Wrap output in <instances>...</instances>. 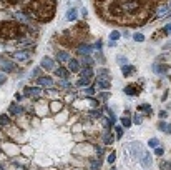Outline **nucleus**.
Returning <instances> with one entry per match:
<instances>
[{
	"label": "nucleus",
	"mask_w": 171,
	"mask_h": 170,
	"mask_svg": "<svg viewBox=\"0 0 171 170\" xmlns=\"http://www.w3.org/2000/svg\"><path fill=\"white\" fill-rule=\"evenodd\" d=\"M133 40H135V42H143V40H145V35H143V34H135Z\"/></svg>",
	"instance_id": "25"
},
{
	"label": "nucleus",
	"mask_w": 171,
	"mask_h": 170,
	"mask_svg": "<svg viewBox=\"0 0 171 170\" xmlns=\"http://www.w3.org/2000/svg\"><path fill=\"white\" fill-rule=\"evenodd\" d=\"M70 55H68L67 52H57V60L58 62H68Z\"/></svg>",
	"instance_id": "15"
},
{
	"label": "nucleus",
	"mask_w": 171,
	"mask_h": 170,
	"mask_svg": "<svg viewBox=\"0 0 171 170\" xmlns=\"http://www.w3.org/2000/svg\"><path fill=\"white\" fill-rule=\"evenodd\" d=\"M68 68H70L71 72H78L80 70V62L75 59H68Z\"/></svg>",
	"instance_id": "11"
},
{
	"label": "nucleus",
	"mask_w": 171,
	"mask_h": 170,
	"mask_svg": "<svg viewBox=\"0 0 171 170\" xmlns=\"http://www.w3.org/2000/svg\"><path fill=\"white\" fill-rule=\"evenodd\" d=\"M130 150H131V155H133L135 158H141L140 155H143V149H141V145L138 144V142H133L131 147H130Z\"/></svg>",
	"instance_id": "3"
},
{
	"label": "nucleus",
	"mask_w": 171,
	"mask_h": 170,
	"mask_svg": "<svg viewBox=\"0 0 171 170\" xmlns=\"http://www.w3.org/2000/svg\"><path fill=\"white\" fill-rule=\"evenodd\" d=\"M115 158H116V153L111 152V153L108 155V158H106V160H108V163H113V162H115Z\"/></svg>",
	"instance_id": "32"
},
{
	"label": "nucleus",
	"mask_w": 171,
	"mask_h": 170,
	"mask_svg": "<svg viewBox=\"0 0 171 170\" xmlns=\"http://www.w3.org/2000/svg\"><path fill=\"white\" fill-rule=\"evenodd\" d=\"M100 165H101V162H96V160H95V162H92V167H93V169H98Z\"/></svg>",
	"instance_id": "40"
},
{
	"label": "nucleus",
	"mask_w": 171,
	"mask_h": 170,
	"mask_svg": "<svg viewBox=\"0 0 171 170\" xmlns=\"http://www.w3.org/2000/svg\"><path fill=\"white\" fill-rule=\"evenodd\" d=\"M154 153H156V155H163V149H161V147H156Z\"/></svg>",
	"instance_id": "41"
},
{
	"label": "nucleus",
	"mask_w": 171,
	"mask_h": 170,
	"mask_svg": "<svg viewBox=\"0 0 171 170\" xmlns=\"http://www.w3.org/2000/svg\"><path fill=\"white\" fill-rule=\"evenodd\" d=\"M62 108V103L60 102H52V112H57Z\"/></svg>",
	"instance_id": "26"
},
{
	"label": "nucleus",
	"mask_w": 171,
	"mask_h": 170,
	"mask_svg": "<svg viewBox=\"0 0 171 170\" xmlns=\"http://www.w3.org/2000/svg\"><path fill=\"white\" fill-rule=\"evenodd\" d=\"M55 73H57V77H60V78H67L70 77V73H68V70H65V68H55Z\"/></svg>",
	"instance_id": "13"
},
{
	"label": "nucleus",
	"mask_w": 171,
	"mask_h": 170,
	"mask_svg": "<svg viewBox=\"0 0 171 170\" xmlns=\"http://www.w3.org/2000/svg\"><path fill=\"white\" fill-rule=\"evenodd\" d=\"M88 103H92L93 107H96V105H98V102H96V100H93V98H88Z\"/></svg>",
	"instance_id": "42"
},
{
	"label": "nucleus",
	"mask_w": 171,
	"mask_h": 170,
	"mask_svg": "<svg viewBox=\"0 0 171 170\" xmlns=\"http://www.w3.org/2000/svg\"><path fill=\"white\" fill-rule=\"evenodd\" d=\"M12 57H13L15 60H20V62H23V60H28V59H30V52H25V50L13 52Z\"/></svg>",
	"instance_id": "6"
},
{
	"label": "nucleus",
	"mask_w": 171,
	"mask_h": 170,
	"mask_svg": "<svg viewBox=\"0 0 171 170\" xmlns=\"http://www.w3.org/2000/svg\"><path fill=\"white\" fill-rule=\"evenodd\" d=\"M7 123H9V117L5 114H2L0 115V125H7Z\"/></svg>",
	"instance_id": "27"
},
{
	"label": "nucleus",
	"mask_w": 171,
	"mask_h": 170,
	"mask_svg": "<svg viewBox=\"0 0 171 170\" xmlns=\"http://www.w3.org/2000/svg\"><path fill=\"white\" fill-rule=\"evenodd\" d=\"M141 122H143V115H141V114H136V115H135V119H133V123L140 125Z\"/></svg>",
	"instance_id": "23"
},
{
	"label": "nucleus",
	"mask_w": 171,
	"mask_h": 170,
	"mask_svg": "<svg viewBox=\"0 0 171 170\" xmlns=\"http://www.w3.org/2000/svg\"><path fill=\"white\" fill-rule=\"evenodd\" d=\"M164 32H166V34H171V23H168V25L164 27Z\"/></svg>",
	"instance_id": "43"
},
{
	"label": "nucleus",
	"mask_w": 171,
	"mask_h": 170,
	"mask_svg": "<svg viewBox=\"0 0 171 170\" xmlns=\"http://www.w3.org/2000/svg\"><path fill=\"white\" fill-rule=\"evenodd\" d=\"M158 144H159L158 138H150V142H148V145H150V147H158Z\"/></svg>",
	"instance_id": "31"
},
{
	"label": "nucleus",
	"mask_w": 171,
	"mask_h": 170,
	"mask_svg": "<svg viewBox=\"0 0 171 170\" xmlns=\"http://www.w3.org/2000/svg\"><path fill=\"white\" fill-rule=\"evenodd\" d=\"M140 110H143V112H146V114H151V107L148 105V103H143L141 107H140Z\"/></svg>",
	"instance_id": "28"
},
{
	"label": "nucleus",
	"mask_w": 171,
	"mask_h": 170,
	"mask_svg": "<svg viewBox=\"0 0 171 170\" xmlns=\"http://www.w3.org/2000/svg\"><path fill=\"white\" fill-rule=\"evenodd\" d=\"M20 112H22V108L17 105V103H12V105H10V114L12 115H18Z\"/></svg>",
	"instance_id": "21"
},
{
	"label": "nucleus",
	"mask_w": 171,
	"mask_h": 170,
	"mask_svg": "<svg viewBox=\"0 0 171 170\" xmlns=\"http://www.w3.org/2000/svg\"><path fill=\"white\" fill-rule=\"evenodd\" d=\"M170 12V5H166V7H161V9L158 10V15H164V13Z\"/></svg>",
	"instance_id": "29"
},
{
	"label": "nucleus",
	"mask_w": 171,
	"mask_h": 170,
	"mask_svg": "<svg viewBox=\"0 0 171 170\" xmlns=\"http://www.w3.org/2000/svg\"><path fill=\"white\" fill-rule=\"evenodd\" d=\"M93 50V45H80L78 47V53H81V55H90Z\"/></svg>",
	"instance_id": "12"
},
{
	"label": "nucleus",
	"mask_w": 171,
	"mask_h": 170,
	"mask_svg": "<svg viewBox=\"0 0 171 170\" xmlns=\"http://www.w3.org/2000/svg\"><path fill=\"white\" fill-rule=\"evenodd\" d=\"M92 77H93L92 67H87L83 72H81V78L78 80V85H88V84H90V80H92Z\"/></svg>",
	"instance_id": "2"
},
{
	"label": "nucleus",
	"mask_w": 171,
	"mask_h": 170,
	"mask_svg": "<svg viewBox=\"0 0 171 170\" xmlns=\"http://www.w3.org/2000/svg\"><path fill=\"white\" fill-rule=\"evenodd\" d=\"M116 62H118V65H121V67L128 64V60H126V57H123V55H118V57H116Z\"/></svg>",
	"instance_id": "22"
},
{
	"label": "nucleus",
	"mask_w": 171,
	"mask_h": 170,
	"mask_svg": "<svg viewBox=\"0 0 171 170\" xmlns=\"http://www.w3.org/2000/svg\"><path fill=\"white\" fill-rule=\"evenodd\" d=\"M38 73H40V68H35V70H33V73H32V75H38Z\"/></svg>",
	"instance_id": "46"
},
{
	"label": "nucleus",
	"mask_w": 171,
	"mask_h": 170,
	"mask_svg": "<svg viewBox=\"0 0 171 170\" xmlns=\"http://www.w3.org/2000/svg\"><path fill=\"white\" fill-rule=\"evenodd\" d=\"M159 117H161V119H164V117H168V115H166V112L163 110V112H159Z\"/></svg>",
	"instance_id": "45"
},
{
	"label": "nucleus",
	"mask_w": 171,
	"mask_h": 170,
	"mask_svg": "<svg viewBox=\"0 0 171 170\" xmlns=\"http://www.w3.org/2000/svg\"><path fill=\"white\" fill-rule=\"evenodd\" d=\"M40 65H42V68H45V70H55V62L50 57H43Z\"/></svg>",
	"instance_id": "5"
},
{
	"label": "nucleus",
	"mask_w": 171,
	"mask_h": 170,
	"mask_svg": "<svg viewBox=\"0 0 171 170\" xmlns=\"http://www.w3.org/2000/svg\"><path fill=\"white\" fill-rule=\"evenodd\" d=\"M98 87H100V89H103V90L110 89V80H108V75H103V77H100V78H98Z\"/></svg>",
	"instance_id": "8"
},
{
	"label": "nucleus",
	"mask_w": 171,
	"mask_h": 170,
	"mask_svg": "<svg viewBox=\"0 0 171 170\" xmlns=\"http://www.w3.org/2000/svg\"><path fill=\"white\" fill-rule=\"evenodd\" d=\"M133 70H135V68L131 67V65H128V64H126V65H123V67H121V72H123V75H125V77L131 75V73H133Z\"/></svg>",
	"instance_id": "17"
},
{
	"label": "nucleus",
	"mask_w": 171,
	"mask_h": 170,
	"mask_svg": "<svg viewBox=\"0 0 171 170\" xmlns=\"http://www.w3.org/2000/svg\"><path fill=\"white\" fill-rule=\"evenodd\" d=\"M110 38H111L113 42H116L118 38H120V32H116V30H113L111 34H110Z\"/></svg>",
	"instance_id": "24"
},
{
	"label": "nucleus",
	"mask_w": 171,
	"mask_h": 170,
	"mask_svg": "<svg viewBox=\"0 0 171 170\" xmlns=\"http://www.w3.org/2000/svg\"><path fill=\"white\" fill-rule=\"evenodd\" d=\"M125 94L126 95H138L140 94V87L138 85H128V87H125Z\"/></svg>",
	"instance_id": "10"
},
{
	"label": "nucleus",
	"mask_w": 171,
	"mask_h": 170,
	"mask_svg": "<svg viewBox=\"0 0 171 170\" xmlns=\"http://www.w3.org/2000/svg\"><path fill=\"white\" fill-rule=\"evenodd\" d=\"M121 123H123V127H130V125H131V120H130L128 117H123V119H121Z\"/></svg>",
	"instance_id": "30"
},
{
	"label": "nucleus",
	"mask_w": 171,
	"mask_h": 170,
	"mask_svg": "<svg viewBox=\"0 0 171 170\" xmlns=\"http://www.w3.org/2000/svg\"><path fill=\"white\" fill-rule=\"evenodd\" d=\"M141 163H143V167H150V165H151V155H150V153L143 152V157H141Z\"/></svg>",
	"instance_id": "14"
},
{
	"label": "nucleus",
	"mask_w": 171,
	"mask_h": 170,
	"mask_svg": "<svg viewBox=\"0 0 171 170\" xmlns=\"http://www.w3.org/2000/svg\"><path fill=\"white\" fill-rule=\"evenodd\" d=\"M153 72H156V73H166V65L153 64Z\"/></svg>",
	"instance_id": "18"
},
{
	"label": "nucleus",
	"mask_w": 171,
	"mask_h": 170,
	"mask_svg": "<svg viewBox=\"0 0 171 170\" xmlns=\"http://www.w3.org/2000/svg\"><path fill=\"white\" fill-rule=\"evenodd\" d=\"M67 18H68L70 22L76 20V18H78V12H76V9H71V10H68V13H67Z\"/></svg>",
	"instance_id": "16"
},
{
	"label": "nucleus",
	"mask_w": 171,
	"mask_h": 170,
	"mask_svg": "<svg viewBox=\"0 0 171 170\" xmlns=\"http://www.w3.org/2000/svg\"><path fill=\"white\" fill-rule=\"evenodd\" d=\"M27 95H30V97H40V94H42V90H40V87H27Z\"/></svg>",
	"instance_id": "7"
},
{
	"label": "nucleus",
	"mask_w": 171,
	"mask_h": 170,
	"mask_svg": "<svg viewBox=\"0 0 171 170\" xmlns=\"http://www.w3.org/2000/svg\"><path fill=\"white\" fill-rule=\"evenodd\" d=\"M164 127H166V123H164V122H159L158 123V128H159V130H163V132H164Z\"/></svg>",
	"instance_id": "39"
},
{
	"label": "nucleus",
	"mask_w": 171,
	"mask_h": 170,
	"mask_svg": "<svg viewBox=\"0 0 171 170\" xmlns=\"http://www.w3.org/2000/svg\"><path fill=\"white\" fill-rule=\"evenodd\" d=\"M164 132L171 135V123H166V127H164Z\"/></svg>",
	"instance_id": "38"
},
{
	"label": "nucleus",
	"mask_w": 171,
	"mask_h": 170,
	"mask_svg": "<svg viewBox=\"0 0 171 170\" xmlns=\"http://www.w3.org/2000/svg\"><path fill=\"white\" fill-rule=\"evenodd\" d=\"M53 10H55L53 0H33L28 7V12L32 13L35 18H40V20L50 18L52 15H53Z\"/></svg>",
	"instance_id": "1"
},
{
	"label": "nucleus",
	"mask_w": 171,
	"mask_h": 170,
	"mask_svg": "<svg viewBox=\"0 0 171 170\" xmlns=\"http://www.w3.org/2000/svg\"><path fill=\"white\" fill-rule=\"evenodd\" d=\"M170 48H171V42L164 43V47H163V50H170Z\"/></svg>",
	"instance_id": "44"
},
{
	"label": "nucleus",
	"mask_w": 171,
	"mask_h": 170,
	"mask_svg": "<svg viewBox=\"0 0 171 170\" xmlns=\"http://www.w3.org/2000/svg\"><path fill=\"white\" fill-rule=\"evenodd\" d=\"M0 68H2L4 72H13V70H15V65H13L10 60L0 59Z\"/></svg>",
	"instance_id": "4"
},
{
	"label": "nucleus",
	"mask_w": 171,
	"mask_h": 170,
	"mask_svg": "<svg viewBox=\"0 0 171 170\" xmlns=\"http://www.w3.org/2000/svg\"><path fill=\"white\" fill-rule=\"evenodd\" d=\"M170 9H171V2H170Z\"/></svg>",
	"instance_id": "47"
},
{
	"label": "nucleus",
	"mask_w": 171,
	"mask_h": 170,
	"mask_svg": "<svg viewBox=\"0 0 171 170\" xmlns=\"http://www.w3.org/2000/svg\"><path fill=\"white\" fill-rule=\"evenodd\" d=\"M101 138H103V142H105V145H110V144H113V137L110 135V132L106 130V132L101 135Z\"/></svg>",
	"instance_id": "19"
},
{
	"label": "nucleus",
	"mask_w": 171,
	"mask_h": 170,
	"mask_svg": "<svg viewBox=\"0 0 171 170\" xmlns=\"http://www.w3.org/2000/svg\"><path fill=\"white\" fill-rule=\"evenodd\" d=\"M5 80H7V77H5V73H2V72H0V85L4 84Z\"/></svg>",
	"instance_id": "37"
},
{
	"label": "nucleus",
	"mask_w": 171,
	"mask_h": 170,
	"mask_svg": "<svg viewBox=\"0 0 171 170\" xmlns=\"http://www.w3.org/2000/svg\"><path fill=\"white\" fill-rule=\"evenodd\" d=\"M161 169H171L170 162H161Z\"/></svg>",
	"instance_id": "36"
},
{
	"label": "nucleus",
	"mask_w": 171,
	"mask_h": 170,
	"mask_svg": "<svg viewBox=\"0 0 171 170\" xmlns=\"http://www.w3.org/2000/svg\"><path fill=\"white\" fill-rule=\"evenodd\" d=\"M60 87H62V89H68V87H70V84L67 82V78H62V82H60Z\"/></svg>",
	"instance_id": "33"
},
{
	"label": "nucleus",
	"mask_w": 171,
	"mask_h": 170,
	"mask_svg": "<svg viewBox=\"0 0 171 170\" xmlns=\"http://www.w3.org/2000/svg\"><path fill=\"white\" fill-rule=\"evenodd\" d=\"M85 94H87V95H93V94H95V89H93V87H88V89L85 90Z\"/></svg>",
	"instance_id": "35"
},
{
	"label": "nucleus",
	"mask_w": 171,
	"mask_h": 170,
	"mask_svg": "<svg viewBox=\"0 0 171 170\" xmlns=\"http://www.w3.org/2000/svg\"><path fill=\"white\" fill-rule=\"evenodd\" d=\"M115 130H116V137L120 138V137L123 135V127H120V125H118V127H115Z\"/></svg>",
	"instance_id": "34"
},
{
	"label": "nucleus",
	"mask_w": 171,
	"mask_h": 170,
	"mask_svg": "<svg viewBox=\"0 0 171 170\" xmlns=\"http://www.w3.org/2000/svg\"><path fill=\"white\" fill-rule=\"evenodd\" d=\"M81 64H83L85 67H92V64H93L92 57H90V55H83V59H81Z\"/></svg>",
	"instance_id": "20"
},
{
	"label": "nucleus",
	"mask_w": 171,
	"mask_h": 170,
	"mask_svg": "<svg viewBox=\"0 0 171 170\" xmlns=\"http://www.w3.org/2000/svg\"><path fill=\"white\" fill-rule=\"evenodd\" d=\"M38 84L43 85V87H48V89L53 87V80H52L50 77H38Z\"/></svg>",
	"instance_id": "9"
}]
</instances>
